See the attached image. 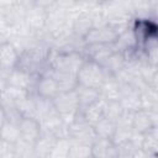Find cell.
Returning <instances> with one entry per match:
<instances>
[{
	"label": "cell",
	"mask_w": 158,
	"mask_h": 158,
	"mask_svg": "<svg viewBox=\"0 0 158 158\" xmlns=\"http://www.w3.org/2000/svg\"><path fill=\"white\" fill-rule=\"evenodd\" d=\"M52 105L56 112L65 123H70L79 112V102L75 90L60 91L52 99Z\"/></svg>",
	"instance_id": "cell-1"
},
{
	"label": "cell",
	"mask_w": 158,
	"mask_h": 158,
	"mask_svg": "<svg viewBox=\"0 0 158 158\" xmlns=\"http://www.w3.org/2000/svg\"><path fill=\"white\" fill-rule=\"evenodd\" d=\"M105 75L106 73L99 63L90 59H85L79 70L77 72L78 86H85L99 90L105 79Z\"/></svg>",
	"instance_id": "cell-2"
},
{
	"label": "cell",
	"mask_w": 158,
	"mask_h": 158,
	"mask_svg": "<svg viewBox=\"0 0 158 158\" xmlns=\"http://www.w3.org/2000/svg\"><path fill=\"white\" fill-rule=\"evenodd\" d=\"M86 58L81 53V51H68V52H57L52 48L49 65L53 69L67 70L70 73H75L79 70L81 64Z\"/></svg>",
	"instance_id": "cell-3"
},
{
	"label": "cell",
	"mask_w": 158,
	"mask_h": 158,
	"mask_svg": "<svg viewBox=\"0 0 158 158\" xmlns=\"http://www.w3.org/2000/svg\"><path fill=\"white\" fill-rule=\"evenodd\" d=\"M68 128H69V139L72 142L91 146V143L96 138L94 127L83 118L80 112H78L75 118L68 125Z\"/></svg>",
	"instance_id": "cell-4"
},
{
	"label": "cell",
	"mask_w": 158,
	"mask_h": 158,
	"mask_svg": "<svg viewBox=\"0 0 158 158\" xmlns=\"http://www.w3.org/2000/svg\"><path fill=\"white\" fill-rule=\"evenodd\" d=\"M38 77L40 75L30 74L23 69L15 68L7 74V85L23 89L31 94L35 91V86H36Z\"/></svg>",
	"instance_id": "cell-5"
},
{
	"label": "cell",
	"mask_w": 158,
	"mask_h": 158,
	"mask_svg": "<svg viewBox=\"0 0 158 158\" xmlns=\"http://www.w3.org/2000/svg\"><path fill=\"white\" fill-rule=\"evenodd\" d=\"M118 35L107 25L101 27H93L83 38L84 46L86 44H114Z\"/></svg>",
	"instance_id": "cell-6"
},
{
	"label": "cell",
	"mask_w": 158,
	"mask_h": 158,
	"mask_svg": "<svg viewBox=\"0 0 158 158\" xmlns=\"http://www.w3.org/2000/svg\"><path fill=\"white\" fill-rule=\"evenodd\" d=\"M154 127H157V110L139 109L136 112H133L132 116L133 132H138L143 135Z\"/></svg>",
	"instance_id": "cell-7"
},
{
	"label": "cell",
	"mask_w": 158,
	"mask_h": 158,
	"mask_svg": "<svg viewBox=\"0 0 158 158\" xmlns=\"http://www.w3.org/2000/svg\"><path fill=\"white\" fill-rule=\"evenodd\" d=\"M118 102L121 104V106L125 111L136 112L137 110L142 109L139 90H137L131 84H121Z\"/></svg>",
	"instance_id": "cell-8"
},
{
	"label": "cell",
	"mask_w": 158,
	"mask_h": 158,
	"mask_svg": "<svg viewBox=\"0 0 158 158\" xmlns=\"http://www.w3.org/2000/svg\"><path fill=\"white\" fill-rule=\"evenodd\" d=\"M20 52L9 41H4L0 44V68L4 72H11L19 64Z\"/></svg>",
	"instance_id": "cell-9"
},
{
	"label": "cell",
	"mask_w": 158,
	"mask_h": 158,
	"mask_svg": "<svg viewBox=\"0 0 158 158\" xmlns=\"http://www.w3.org/2000/svg\"><path fill=\"white\" fill-rule=\"evenodd\" d=\"M90 147L91 158H118V149L112 139L96 137Z\"/></svg>",
	"instance_id": "cell-10"
},
{
	"label": "cell",
	"mask_w": 158,
	"mask_h": 158,
	"mask_svg": "<svg viewBox=\"0 0 158 158\" xmlns=\"http://www.w3.org/2000/svg\"><path fill=\"white\" fill-rule=\"evenodd\" d=\"M19 130H20V138L32 144H35V142L42 133L40 121L33 117H22L21 121L19 122Z\"/></svg>",
	"instance_id": "cell-11"
},
{
	"label": "cell",
	"mask_w": 158,
	"mask_h": 158,
	"mask_svg": "<svg viewBox=\"0 0 158 158\" xmlns=\"http://www.w3.org/2000/svg\"><path fill=\"white\" fill-rule=\"evenodd\" d=\"M48 74L56 80V83L58 85V89H59V93L60 91H72V90H75L77 86H78V80H77V74L75 73L51 68Z\"/></svg>",
	"instance_id": "cell-12"
},
{
	"label": "cell",
	"mask_w": 158,
	"mask_h": 158,
	"mask_svg": "<svg viewBox=\"0 0 158 158\" xmlns=\"http://www.w3.org/2000/svg\"><path fill=\"white\" fill-rule=\"evenodd\" d=\"M33 93L37 94L41 98L52 100L59 93V89H58V85H57L56 80L47 73V74H42V75L38 77Z\"/></svg>",
	"instance_id": "cell-13"
},
{
	"label": "cell",
	"mask_w": 158,
	"mask_h": 158,
	"mask_svg": "<svg viewBox=\"0 0 158 158\" xmlns=\"http://www.w3.org/2000/svg\"><path fill=\"white\" fill-rule=\"evenodd\" d=\"M94 27L93 23V12L91 11H80L73 19L72 22V32L79 38H84L86 33Z\"/></svg>",
	"instance_id": "cell-14"
},
{
	"label": "cell",
	"mask_w": 158,
	"mask_h": 158,
	"mask_svg": "<svg viewBox=\"0 0 158 158\" xmlns=\"http://www.w3.org/2000/svg\"><path fill=\"white\" fill-rule=\"evenodd\" d=\"M121 90V83L115 78V75L106 73L105 79L99 89L100 96L106 101H118Z\"/></svg>",
	"instance_id": "cell-15"
},
{
	"label": "cell",
	"mask_w": 158,
	"mask_h": 158,
	"mask_svg": "<svg viewBox=\"0 0 158 158\" xmlns=\"http://www.w3.org/2000/svg\"><path fill=\"white\" fill-rule=\"evenodd\" d=\"M105 102L106 100H104L102 98H100L98 101H95L94 104L89 105L88 107L79 110L80 115L83 116V118L91 126H94L96 122H99L102 117H105Z\"/></svg>",
	"instance_id": "cell-16"
},
{
	"label": "cell",
	"mask_w": 158,
	"mask_h": 158,
	"mask_svg": "<svg viewBox=\"0 0 158 158\" xmlns=\"http://www.w3.org/2000/svg\"><path fill=\"white\" fill-rule=\"evenodd\" d=\"M57 138L48 133V132H42L41 136L37 138V141L33 144V149H35V156H37L38 158H47L52 149L54 148L56 143H57Z\"/></svg>",
	"instance_id": "cell-17"
},
{
	"label": "cell",
	"mask_w": 158,
	"mask_h": 158,
	"mask_svg": "<svg viewBox=\"0 0 158 158\" xmlns=\"http://www.w3.org/2000/svg\"><path fill=\"white\" fill-rule=\"evenodd\" d=\"M75 94H77L78 102H79V110L88 107L89 105L94 104L101 98L100 91L98 89H91V88H85V86H77Z\"/></svg>",
	"instance_id": "cell-18"
},
{
	"label": "cell",
	"mask_w": 158,
	"mask_h": 158,
	"mask_svg": "<svg viewBox=\"0 0 158 158\" xmlns=\"http://www.w3.org/2000/svg\"><path fill=\"white\" fill-rule=\"evenodd\" d=\"M105 70V73L109 74H117L118 72H121L125 67H126V59L123 57L122 53L120 52H112L111 56L105 60V63L101 65Z\"/></svg>",
	"instance_id": "cell-19"
},
{
	"label": "cell",
	"mask_w": 158,
	"mask_h": 158,
	"mask_svg": "<svg viewBox=\"0 0 158 158\" xmlns=\"http://www.w3.org/2000/svg\"><path fill=\"white\" fill-rule=\"evenodd\" d=\"M0 139L15 144L20 139V130L19 125L10 122V121H4L2 125L0 126Z\"/></svg>",
	"instance_id": "cell-20"
},
{
	"label": "cell",
	"mask_w": 158,
	"mask_h": 158,
	"mask_svg": "<svg viewBox=\"0 0 158 158\" xmlns=\"http://www.w3.org/2000/svg\"><path fill=\"white\" fill-rule=\"evenodd\" d=\"M94 131L96 137L100 138H109L112 139L115 130H116V122L107 118V117H102L99 122H96L94 126Z\"/></svg>",
	"instance_id": "cell-21"
},
{
	"label": "cell",
	"mask_w": 158,
	"mask_h": 158,
	"mask_svg": "<svg viewBox=\"0 0 158 158\" xmlns=\"http://www.w3.org/2000/svg\"><path fill=\"white\" fill-rule=\"evenodd\" d=\"M158 148V138H157V127L149 130L148 132L143 133L142 141V149L147 154H157Z\"/></svg>",
	"instance_id": "cell-22"
},
{
	"label": "cell",
	"mask_w": 158,
	"mask_h": 158,
	"mask_svg": "<svg viewBox=\"0 0 158 158\" xmlns=\"http://www.w3.org/2000/svg\"><path fill=\"white\" fill-rule=\"evenodd\" d=\"M32 156H35V149L32 143L20 138L14 144V158H30Z\"/></svg>",
	"instance_id": "cell-23"
},
{
	"label": "cell",
	"mask_w": 158,
	"mask_h": 158,
	"mask_svg": "<svg viewBox=\"0 0 158 158\" xmlns=\"http://www.w3.org/2000/svg\"><path fill=\"white\" fill-rule=\"evenodd\" d=\"M67 158H91L90 144L75 143L70 141V148H69Z\"/></svg>",
	"instance_id": "cell-24"
},
{
	"label": "cell",
	"mask_w": 158,
	"mask_h": 158,
	"mask_svg": "<svg viewBox=\"0 0 158 158\" xmlns=\"http://www.w3.org/2000/svg\"><path fill=\"white\" fill-rule=\"evenodd\" d=\"M70 148V139H58L47 158H67Z\"/></svg>",
	"instance_id": "cell-25"
},
{
	"label": "cell",
	"mask_w": 158,
	"mask_h": 158,
	"mask_svg": "<svg viewBox=\"0 0 158 158\" xmlns=\"http://www.w3.org/2000/svg\"><path fill=\"white\" fill-rule=\"evenodd\" d=\"M122 112H123V109L118 101L115 100V101H106L105 102V117L116 122Z\"/></svg>",
	"instance_id": "cell-26"
},
{
	"label": "cell",
	"mask_w": 158,
	"mask_h": 158,
	"mask_svg": "<svg viewBox=\"0 0 158 158\" xmlns=\"http://www.w3.org/2000/svg\"><path fill=\"white\" fill-rule=\"evenodd\" d=\"M0 158H14V144L0 139Z\"/></svg>",
	"instance_id": "cell-27"
},
{
	"label": "cell",
	"mask_w": 158,
	"mask_h": 158,
	"mask_svg": "<svg viewBox=\"0 0 158 158\" xmlns=\"http://www.w3.org/2000/svg\"><path fill=\"white\" fill-rule=\"evenodd\" d=\"M30 158H38L37 156H32V157H30Z\"/></svg>",
	"instance_id": "cell-28"
},
{
	"label": "cell",
	"mask_w": 158,
	"mask_h": 158,
	"mask_svg": "<svg viewBox=\"0 0 158 158\" xmlns=\"http://www.w3.org/2000/svg\"><path fill=\"white\" fill-rule=\"evenodd\" d=\"M1 72H4V70H2V69H1V68H0V73H1Z\"/></svg>",
	"instance_id": "cell-29"
}]
</instances>
